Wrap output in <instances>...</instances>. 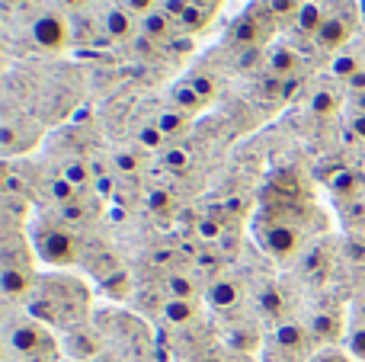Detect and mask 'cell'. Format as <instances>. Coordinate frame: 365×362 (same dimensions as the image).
Here are the masks:
<instances>
[{
    "mask_svg": "<svg viewBox=\"0 0 365 362\" xmlns=\"http://www.w3.org/2000/svg\"><path fill=\"white\" fill-rule=\"evenodd\" d=\"M269 10L276 13V16H289V13L302 10V4H298V0H269Z\"/></svg>",
    "mask_w": 365,
    "mask_h": 362,
    "instance_id": "cell-35",
    "label": "cell"
},
{
    "mask_svg": "<svg viewBox=\"0 0 365 362\" xmlns=\"http://www.w3.org/2000/svg\"><path fill=\"white\" fill-rule=\"evenodd\" d=\"M340 327H343V321L336 318V314H330V311H317L314 318H311L308 331H311V337H314L317 343H330V340L340 337Z\"/></svg>",
    "mask_w": 365,
    "mask_h": 362,
    "instance_id": "cell-12",
    "label": "cell"
},
{
    "mask_svg": "<svg viewBox=\"0 0 365 362\" xmlns=\"http://www.w3.org/2000/svg\"><path fill=\"white\" fill-rule=\"evenodd\" d=\"M295 68H298V55H295L292 48H276V51H272L269 71H272L276 77H289Z\"/></svg>",
    "mask_w": 365,
    "mask_h": 362,
    "instance_id": "cell-21",
    "label": "cell"
},
{
    "mask_svg": "<svg viewBox=\"0 0 365 362\" xmlns=\"http://www.w3.org/2000/svg\"><path fill=\"white\" fill-rule=\"evenodd\" d=\"M259 308H263V314H269V318H282L285 314V295L279 292V289H266V292L259 295Z\"/></svg>",
    "mask_w": 365,
    "mask_h": 362,
    "instance_id": "cell-23",
    "label": "cell"
},
{
    "mask_svg": "<svg viewBox=\"0 0 365 362\" xmlns=\"http://www.w3.org/2000/svg\"><path fill=\"white\" fill-rule=\"evenodd\" d=\"M115 164H119V170L122 173H138V157H135V154H115Z\"/></svg>",
    "mask_w": 365,
    "mask_h": 362,
    "instance_id": "cell-37",
    "label": "cell"
},
{
    "mask_svg": "<svg viewBox=\"0 0 365 362\" xmlns=\"http://www.w3.org/2000/svg\"><path fill=\"white\" fill-rule=\"evenodd\" d=\"M100 23H103V32L109 38H132L135 32V13H128L125 6L113 4L100 13Z\"/></svg>",
    "mask_w": 365,
    "mask_h": 362,
    "instance_id": "cell-9",
    "label": "cell"
},
{
    "mask_svg": "<svg viewBox=\"0 0 365 362\" xmlns=\"http://www.w3.org/2000/svg\"><path fill=\"white\" fill-rule=\"evenodd\" d=\"M349 128H353L356 138H362V141H365V113H356L353 119H349Z\"/></svg>",
    "mask_w": 365,
    "mask_h": 362,
    "instance_id": "cell-39",
    "label": "cell"
},
{
    "mask_svg": "<svg viewBox=\"0 0 365 362\" xmlns=\"http://www.w3.org/2000/svg\"><path fill=\"white\" fill-rule=\"evenodd\" d=\"M32 250L38 254V260L51 263V267H71V263H77L81 244H77V237L64 224L42 222L32 231Z\"/></svg>",
    "mask_w": 365,
    "mask_h": 362,
    "instance_id": "cell-3",
    "label": "cell"
},
{
    "mask_svg": "<svg viewBox=\"0 0 365 362\" xmlns=\"http://www.w3.org/2000/svg\"><path fill=\"white\" fill-rule=\"evenodd\" d=\"M36 286H38V276L32 273L29 267H4L0 269V292H4V299L10 301V305H16V301L29 305Z\"/></svg>",
    "mask_w": 365,
    "mask_h": 362,
    "instance_id": "cell-4",
    "label": "cell"
},
{
    "mask_svg": "<svg viewBox=\"0 0 365 362\" xmlns=\"http://www.w3.org/2000/svg\"><path fill=\"white\" fill-rule=\"evenodd\" d=\"M195 231H199V237H205V241H215V237L221 234L218 222H212V218H202V222L195 224Z\"/></svg>",
    "mask_w": 365,
    "mask_h": 362,
    "instance_id": "cell-36",
    "label": "cell"
},
{
    "mask_svg": "<svg viewBox=\"0 0 365 362\" xmlns=\"http://www.w3.org/2000/svg\"><path fill=\"white\" fill-rule=\"evenodd\" d=\"M349 350H353L356 359L365 362V324H359L353 333H349Z\"/></svg>",
    "mask_w": 365,
    "mask_h": 362,
    "instance_id": "cell-32",
    "label": "cell"
},
{
    "mask_svg": "<svg viewBox=\"0 0 365 362\" xmlns=\"http://www.w3.org/2000/svg\"><path fill=\"white\" fill-rule=\"evenodd\" d=\"M272 340H276L279 350L285 353H304L311 346V331L304 324H295V321H282V324L276 327V333H272Z\"/></svg>",
    "mask_w": 365,
    "mask_h": 362,
    "instance_id": "cell-8",
    "label": "cell"
},
{
    "mask_svg": "<svg viewBox=\"0 0 365 362\" xmlns=\"http://www.w3.org/2000/svg\"><path fill=\"white\" fill-rule=\"evenodd\" d=\"M87 362H109V359H103V356H96V359H87Z\"/></svg>",
    "mask_w": 365,
    "mask_h": 362,
    "instance_id": "cell-42",
    "label": "cell"
},
{
    "mask_svg": "<svg viewBox=\"0 0 365 362\" xmlns=\"http://www.w3.org/2000/svg\"><path fill=\"white\" fill-rule=\"evenodd\" d=\"M173 103H177L180 113H186V115H192L202 109V96L195 93L189 83H177V87H173Z\"/></svg>",
    "mask_w": 365,
    "mask_h": 362,
    "instance_id": "cell-19",
    "label": "cell"
},
{
    "mask_svg": "<svg viewBox=\"0 0 365 362\" xmlns=\"http://www.w3.org/2000/svg\"><path fill=\"white\" fill-rule=\"evenodd\" d=\"M167 292H170V299L192 301L195 299V282L189 279L186 273H173V276H167Z\"/></svg>",
    "mask_w": 365,
    "mask_h": 362,
    "instance_id": "cell-22",
    "label": "cell"
},
{
    "mask_svg": "<svg viewBox=\"0 0 365 362\" xmlns=\"http://www.w3.org/2000/svg\"><path fill=\"white\" fill-rule=\"evenodd\" d=\"M160 10H164L167 16L173 19V23H180L182 13L189 10V0H164V4H160Z\"/></svg>",
    "mask_w": 365,
    "mask_h": 362,
    "instance_id": "cell-33",
    "label": "cell"
},
{
    "mask_svg": "<svg viewBox=\"0 0 365 362\" xmlns=\"http://www.w3.org/2000/svg\"><path fill=\"white\" fill-rule=\"evenodd\" d=\"M58 4H64V6H68V10H77V13H81L83 6L90 4V0H58Z\"/></svg>",
    "mask_w": 365,
    "mask_h": 362,
    "instance_id": "cell-41",
    "label": "cell"
},
{
    "mask_svg": "<svg viewBox=\"0 0 365 362\" xmlns=\"http://www.w3.org/2000/svg\"><path fill=\"white\" fill-rule=\"evenodd\" d=\"M48 196H51V202L68 205V202H74V199H81V190H74V186H71L68 180L58 173V177L48 180Z\"/></svg>",
    "mask_w": 365,
    "mask_h": 362,
    "instance_id": "cell-20",
    "label": "cell"
},
{
    "mask_svg": "<svg viewBox=\"0 0 365 362\" xmlns=\"http://www.w3.org/2000/svg\"><path fill=\"white\" fill-rule=\"evenodd\" d=\"M189 87H192L195 93L202 96V103H208L215 93H218V83H215L212 77H205V74H195V77H189Z\"/></svg>",
    "mask_w": 365,
    "mask_h": 362,
    "instance_id": "cell-26",
    "label": "cell"
},
{
    "mask_svg": "<svg viewBox=\"0 0 365 362\" xmlns=\"http://www.w3.org/2000/svg\"><path fill=\"white\" fill-rule=\"evenodd\" d=\"M263 26H259L257 16H244L234 23V38H237L240 45H250V48H257L259 42H263Z\"/></svg>",
    "mask_w": 365,
    "mask_h": 362,
    "instance_id": "cell-14",
    "label": "cell"
},
{
    "mask_svg": "<svg viewBox=\"0 0 365 362\" xmlns=\"http://www.w3.org/2000/svg\"><path fill=\"white\" fill-rule=\"evenodd\" d=\"M4 215L6 224H26L29 218V196H13V192H4Z\"/></svg>",
    "mask_w": 365,
    "mask_h": 362,
    "instance_id": "cell-16",
    "label": "cell"
},
{
    "mask_svg": "<svg viewBox=\"0 0 365 362\" xmlns=\"http://www.w3.org/2000/svg\"><path fill=\"white\" fill-rule=\"evenodd\" d=\"M148 205H151V209H154V212H164V209H167V205H170V196H167V192H164V190H154V192H151V196H148Z\"/></svg>",
    "mask_w": 365,
    "mask_h": 362,
    "instance_id": "cell-38",
    "label": "cell"
},
{
    "mask_svg": "<svg viewBox=\"0 0 365 362\" xmlns=\"http://www.w3.org/2000/svg\"><path fill=\"white\" fill-rule=\"evenodd\" d=\"M349 90H353V93H365V71H359L356 77H349Z\"/></svg>",
    "mask_w": 365,
    "mask_h": 362,
    "instance_id": "cell-40",
    "label": "cell"
},
{
    "mask_svg": "<svg viewBox=\"0 0 365 362\" xmlns=\"http://www.w3.org/2000/svg\"><path fill=\"white\" fill-rule=\"evenodd\" d=\"M298 244H302V237H298V231L292 228V224L276 222L263 231V247L269 250L272 257H279V260H289V257L298 250Z\"/></svg>",
    "mask_w": 365,
    "mask_h": 362,
    "instance_id": "cell-6",
    "label": "cell"
},
{
    "mask_svg": "<svg viewBox=\"0 0 365 362\" xmlns=\"http://www.w3.org/2000/svg\"><path fill=\"white\" fill-rule=\"evenodd\" d=\"M6 350L16 359H26V362H58L55 337H51L48 327H45L42 321H36L32 314L6 321Z\"/></svg>",
    "mask_w": 365,
    "mask_h": 362,
    "instance_id": "cell-2",
    "label": "cell"
},
{
    "mask_svg": "<svg viewBox=\"0 0 365 362\" xmlns=\"http://www.w3.org/2000/svg\"><path fill=\"white\" fill-rule=\"evenodd\" d=\"M164 167L170 173H182L189 167V154L182 151V148H170V151L164 154Z\"/></svg>",
    "mask_w": 365,
    "mask_h": 362,
    "instance_id": "cell-27",
    "label": "cell"
},
{
    "mask_svg": "<svg viewBox=\"0 0 365 362\" xmlns=\"http://www.w3.org/2000/svg\"><path fill=\"white\" fill-rule=\"evenodd\" d=\"M164 318L170 321V324L182 327V324H189V321L195 318V305L192 301H182V299H170L164 305Z\"/></svg>",
    "mask_w": 365,
    "mask_h": 362,
    "instance_id": "cell-18",
    "label": "cell"
},
{
    "mask_svg": "<svg viewBox=\"0 0 365 362\" xmlns=\"http://www.w3.org/2000/svg\"><path fill=\"white\" fill-rule=\"evenodd\" d=\"M164 138H167V135L160 132L158 125H145V128L138 132V141H141L145 148H160V145H164Z\"/></svg>",
    "mask_w": 365,
    "mask_h": 362,
    "instance_id": "cell-30",
    "label": "cell"
},
{
    "mask_svg": "<svg viewBox=\"0 0 365 362\" xmlns=\"http://www.w3.org/2000/svg\"><path fill=\"white\" fill-rule=\"evenodd\" d=\"M208 301H212V308H218V311L237 308L240 301H244V286H240V279H231V276L215 279L212 286H208Z\"/></svg>",
    "mask_w": 365,
    "mask_h": 362,
    "instance_id": "cell-7",
    "label": "cell"
},
{
    "mask_svg": "<svg viewBox=\"0 0 365 362\" xmlns=\"http://www.w3.org/2000/svg\"><path fill=\"white\" fill-rule=\"evenodd\" d=\"M330 186H334L340 196H346V192H353L356 190V180H353V173H346V170H340V173H334L330 177Z\"/></svg>",
    "mask_w": 365,
    "mask_h": 362,
    "instance_id": "cell-31",
    "label": "cell"
},
{
    "mask_svg": "<svg viewBox=\"0 0 365 362\" xmlns=\"http://www.w3.org/2000/svg\"><path fill=\"white\" fill-rule=\"evenodd\" d=\"M173 29V19L167 16L164 10H154L148 13V16H141V32H145L148 38H167Z\"/></svg>",
    "mask_w": 365,
    "mask_h": 362,
    "instance_id": "cell-15",
    "label": "cell"
},
{
    "mask_svg": "<svg viewBox=\"0 0 365 362\" xmlns=\"http://www.w3.org/2000/svg\"><path fill=\"white\" fill-rule=\"evenodd\" d=\"M359 71H362L359 61H356V58H349V55H343V58H336V61H334V74L346 77V81H349V77H356Z\"/></svg>",
    "mask_w": 365,
    "mask_h": 362,
    "instance_id": "cell-29",
    "label": "cell"
},
{
    "mask_svg": "<svg viewBox=\"0 0 365 362\" xmlns=\"http://www.w3.org/2000/svg\"><path fill=\"white\" fill-rule=\"evenodd\" d=\"M154 4L158 0H122V6H125L128 13H135V16H148V13H154Z\"/></svg>",
    "mask_w": 365,
    "mask_h": 362,
    "instance_id": "cell-34",
    "label": "cell"
},
{
    "mask_svg": "<svg viewBox=\"0 0 365 362\" xmlns=\"http://www.w3.org/2000/svg\"><path fill=\"white\" fill-rule=\"evenodd\" d=\"M32 38H36L42 48L61 51L71 38V29L58 13H42V16H36V23H32Z\"/></svg>",
    "mask_w": 365,
    "mask_h": 362,
    "instance_id": "cell-5",
    "label": "cell"
},
{
    "mask_svg": "<svg viewBox=\"0 0 365 362\" xmlns=\"http://www.w3.org/2000/svg\"><path fill=\"white\" fill-rule=\"evenodd\" d=\"M29 314L42 324H81L83 314L90 308V295L83 289L81 279H71V276H48V279H38L36 292L29 299Z\"/></svg>",
    "mask_w": 365,
    "mask_h": 362,
    "instance_id": "cell-1",
    "label": "cell"
},
{
    "mask_svg": "<svg viewBox=\"0 0 365 362\" xmlns=\"http://www.w3.org/2000/svg\"><path fill=\"white\" fill-rule=\"evenodd\" d=\"M349 32H353V29H349L346 19L334 13V16L324 19V26L317 29L314 38H317V45H321V48H340V45L349 42Z\"/></svg>",
    "mask_w": 365,
    "mask_h": 362,
    "instance_id": "cell-10",
    "label": "cell"
},
{
    "mask_svg": "<svg viewBox=\"0 0 365 362\" xmlns=\"http://www.w3.org/2000/svg\"><path fill=\"white\" fill-rule=\"evenodd\" d=\"M186 119H189L186 113H160L158 128H160L164 135H180L182 128H186Z\"/></svg>",
    "mask_w": 365,
    "mask_h": 362,
    "instance_id": "cell-25",
    "label": "cell"
},
{
    "mask_svg": "<svg viewBox=\"0 0 365 362\" xmlns=\"http://www.w3.org/2000/svg\"><path fill=\"white\" fill-rule=\"evenodd\" d=\"M61 177L68 180L74 190H87L90 183H93V170H90V164L87 160H81V157H74V160H68V164H61Z\"/></svg>",
    "mask_w": 365,
    "mask_h": 362,
    "instance_id": "cell-13",
    "label": "cell"
},
{
    "mask_svg": "<svg viewBox=\"0 0 365 362\" xmlns=\"http://www.w3.org/2000/svg\"><path fill=\"white\" fill-rule=\"evenodd\" d=\"M324 19H327V13L321 10V4L308 0V4H302V10H298V29H302V32H311V36H317V29L324 26Z\"/></svg>",
    "mask_w": 365,
    "mask_h": 362,
    "instance_id": "cell-17",
    "label": "cell"
},
{
    "mask_svg": "<svg viewBox=\"0 0 365 362\" xmlns=\"http://www.w3.org/2000/svg\"><path fill=\"white\" fill-rule=\"evenodd\" d=\"M68 353L74 359H81V362H87V359H96L100 356V340L93 337L90 331H71L68 333Z\"/></svg>",
    "mask_w": 365,
    "mask_h": 362,
    "instance_id": "cell-11",
    "label": "cell"
},
{
    "mask_svg": "<svg viewBox=\"0 0 365 362\" xmlns=\"http://www.w3.org/2000/svg\"><path fill=\"white\" fill-rule=\"evenodd\" d=\"M90 215H93V212H90L87 205H81L77 199H74V202H68V205H61V218H64V222H71V224H74V222H77V224L87 222Z\"/></svg>",
    "mask_w": 365,
    "mask_h": 362,
    "instance_id": "cell-28",
    "label": "cell"
},
{
    "mask_svg": "<svg viewBox=\"0 0 365 362\" xmlns=\"http://www.w3.org/2000/svg\"><path fill=\"white\" fill-rule=\"evenodd\" d=\"M336 106H340V100H336L330 90H317V93L311 96V113L314 115H330V113H336Z\"/></svg>",
    "mask_w": 365,
    "mask_h": 362,
    "instance_id": "cell-24",
    "label": "cell"
}]
</instances>
